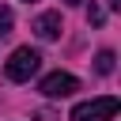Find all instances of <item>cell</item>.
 I'll use <instances>...</instances> for the list:
<instances>
[{
    "label": "cell",
    "instance_id": "6",
    "mask_svg": "<svg viewBox=\"0 0 121 121\" xmlns=\"http://www.w3.org/2000/svg\"><path fill=\"white\" fill-rule=\"evenodd\" d=\"M8 30H11V8H4V4H0V38H4Z\"/></svg>",
    "mask_w": 121,
    "mask_h": 121
},
{
    "label": "cell",
    "instance_id": "11",
    "mask_svg": "<svg viewBox=\"0 0 121 121\" xmlns=\"http://www.w3.org/2000/svg\"><path fill=\"white\" fill-rule=\"evenodd\" d=\"M26 4H30V0H26Z\"/></svg>",
    "mask_w": 121,
    "mask_h": 121
},
{
    "label": "cell",
    "instance_id": "10",
    "mask_svg": "<svg viewBox=\"0 0 121 121\" xmlns=\"http://www.w3.org/2000/svg\"><path fill=\"white\" fill-rule=\"evenodd\" d=\"M64 4H79V0H64Z\"/></svg>",
    "mask_w": 121,
    "mask_h": 121
},
{
    "label": "cell",
    "instance_id": "8",
    "mask_svg": "<svg viewBox=\"0 0 121 121\" xmlns=\"http://www.w3.org/2000/svg\"><path fill=\"white\" fill-rule=\"evenodd\" d=\"M34 117H38V121H57V117H53V113H49V110H38V113H34Z\"/></svg>",
    "mask_w": 121,
    "mask_h": 121
},
{
    "label": "cell",
    "instance_id": "5",
    "mask_svg": "<svg viewBox=\"0 0 121 121\" xmlns=\"http://www.w3.org/2000/svg\"><path fill=\"white\" fill-rule=\"evenodd\" d=\"M95 72H98V76H110V72H113V49H102V53L95 57Z\"/></svg>",
    "mask_w": 121,
    "mask_h": 121
},
{
    "label": "cell",
    "instance_id": "7",
    "mask_svg": "<svg viewBox=\"0 0 121 121\" xmlns=\"http://www.w3.org/2000/svg\"><path fill=\"white\" fill-rule=\"evenodd\" d=\"M87 19H91L95 26H102V19H106V11H102L98 4H91V8H87Z\"/></svg>",
    "mask_w": 121,
    "mask_h": 121
},
{
    "label": "cell",
    "instance_id": "1",
    "mask_svg": "<svg viewBox=\"0 0 121 121\" xmlns=\"http://www.w3.org/2000/svg\"><path fill=\"white\" fill-rule=\"evenodd\" d=\"M42 68V57H38V49H30V45H19L11 57H8V64H4V76L11 79V83H26L34 72Z\"/></svg>",
    "mask_w": 121,
    "mask_h": 121
},
{
    "label": "cell",
    "instance_id": "3",
    "mask_svg": "<svg viewBox=\"0 0 121 121\" xmlns=\"http://www.w3.org/2000/svg\"><path fill=\"white\" fill-rule=\"evenodd\" d=\"M38 91H42L45 98H68V95L79 91V79H76L72 72H49V76L38 83Z\"/></svg>",
    "mask_w": 121,
    "mask_h": 121
},
{
    "label": "cell",
    "instance_id": "9",
    "mask_svg": "<svg viewBox=\"0 0 121 121\" xmlns=\"http://www.w3.org/2000/svg\"><path fill=\"white\" fill-rule=\"evenodd\" d=\"M106 4H110V8H113V11H117V8H121V0H106Z\"/></svg>",
    "mask_w": 121,
    "mask_h": 121
},
{
    "label": "cell",
    "instance_id": "4",
    "mask_svg": "<svg viewBox=\"0 0 121 121\" xmlns=\"http://www.w3.org/2000/svg\"><path fill=\"white\" fill-rule=\"evenodd\" d=\"M30 30H34L42 42H53V38H60V15H57V11H42Z\"/></svg>",
    "mask_w": 121,
    "mask_h": 121
},
{
    "label": "cell",
    "instance_id": "2",
    "mask_svg": "<svg viewBox=\"0 0 121 121\" xmlns=\"http://www.w3.org/2000/svg\"><path fill=\"white\" fill-rule=\"evenodd\" d=\"M117 110H121V102H117L113 95H102V98H91V102L72 106L68 121H113V117H117Z\"/></svg>",
    "mask_w": 121,
    "mask_h": 121
}]
</instances>
